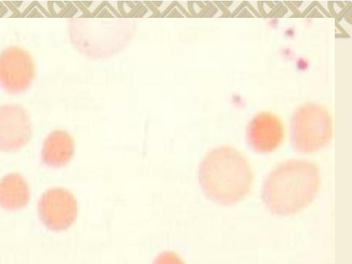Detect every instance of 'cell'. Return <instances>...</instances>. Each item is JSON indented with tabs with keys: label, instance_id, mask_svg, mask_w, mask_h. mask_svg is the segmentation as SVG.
I'll return each mask as SVG.
<instances>
[{
	"label": "cell",
	"instance_id": "1",
	"mask_svg": "<svg viewBox=\"0 0 352 264\" xmlns=\"http://www.w3.org/2000/svg\"><path fill=\"white\" fill-rule=\"evenodd\" d=\"M320 184L318 168L312 162L292 160L275 167L266 177L262 199L273 214L287 216L306 208Z\"/></svg>",
	"mask_w": 352,
	"mask_h": 264
},
{
	"label": "cell",
	"instance_id": "2",
	"mask_svg": "<svg viewBox=\"0 0 352 264\" xmlns=\"http://www.w3.org/2000/svg\"><path fill=\"white\" fill-rule=\"evenodd\" d=\"M199 181L207 197L219 204L230 206L248 194L252 173L246 158L239 151L221 146L210 151L202 159Z\"/></svg>",
	"mask_w": 352,
	"mask_h": 264
},
{
	"label": "cell",
	"instance_id": "3",
	"mask_svg": "<svg viewBox=\"0 0 352 264\" xmlns=\"http://www.w3.org/2000/svg\"><path fill=\"white\" fill-rule=\"evenodd\" d=\"M333 135V124L329 110L324 106L309 102L294 111L291 122V142L300 153H312L324 147Z\"/></svg>",
	"mask_w": 352,
	"mask_h": 264
},
{
	"label": "cell",
	"instance_id": "4",
	"mask_svg": "<svg viewBox=\"0 0 352 264\" xmlns=\"http://www.w3.org/2000/svg\"><path fill=\"white\" fill-rule=\"evenodd\" d=\"M38 213L43 223L48 229L64 230L77 217V201L69 190L63 188H53L47 190L41 197Z\"/></svg>",
	"mask_w": 352,
	"mask_h": 264
},
{
	"label": "cell",
	"instance_id": "5",
	"mask_svg": "<svg viewBox=\"0 0 352 264\" xmlns=\"http://www.w3.org/2000/svg\"><path fill=\"white\" fill-rule=\"evenodd\" d=\"M34 64L25 50L11 47L0 54V86L6 91L19 94L31 85Z\"/></svg>",
	"mask_w": 352,
	"mask_h": 264
},
{
	"label": "cell",
	"instance_id": "6",
	"mask_svg": "<svg viewBox=\"0 0 352 264\" xmlns=\"http://www.w3.org/2000/svg\"><path fill=\"white\" fill-rule=\"evenodd\" d=\"M31 124L26 111L16 104L0 107V150L15 151L30 140Z\"/></svg>",
	"mask_w": 352,
	"mask_h": 264
},
{
	"label": "cell",
	"instance_id": "7",
	"mask_svg": "<svg viewBox=\"0 0 352 264\" xmlns=\"http://www.w3.org/2000/svg\"><path fill=\"white\" fill-rule=\"evenodd\" d=\"M284 127L280 118L270 112H261L250 121L247 129L248 142L257 153L275 151L282 143Z\"/></svg>",
	"mask_w": 352,
	"mask_h": 264
},
{
	"label": "cell",
	"instance_id": "8",
	"mask_svg": "<svg viewBox=\"0 0 352 264\" xmlns=\"http://www.w3.org/2000/svg\"><path fill=\"white\" fill-rule=\"evenodd\" d=\"M73 137L65 130L57 129L45 138L41 151L43 163L52 167L65 165L74 153Z\"/></svg>",
	"mask_w": 352,
	"mask_h": 264
},
{
	"label": "cell",
	"instance_id": "9",
	"mask_svg": "<svg viewBox=\"0 0 352 264\" xmlns=\"http://www.w3.org/2000/svg\"><path fill=\"white\" fill-rule=\"evenodd\" d=\"M30 189L27 181L18 173H10L0 180V206L16 210L27 205Z\"/></svg>",
	"mask_w": 352,
	"mask_h": 264
},
{
	"label": "cell",
	"instance_id": "10",
	"mask_svg": "<svg viewBox=\"0 0 352 264\" xmlns=\"http://www.w3.org/2000/svg\"><path fill=\"white\" fill-rule=\"evenodd\" d=\"M152 264H184V262L175 252L164 251L155 257Z\"/></svg>",
	"mask_w": 352,
	"mask_h": 264
}]
</instances>
